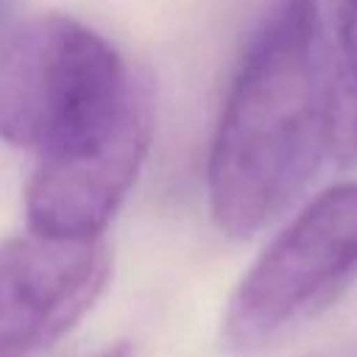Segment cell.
I'll return each instance as SVG.
<instances>
[{
	"label": "cell",
	"mask_w": 357,
	"mask_h": 357,
	"mask_svg": "<svg viewBox=\"0 0 357 357\" xmlns=\"http://www.w3.org/2000/svg\"><path fill=\"white\" fill-rule=\"evenodd\" d=\"M329 153V50L315 0H279L223 100L206 198L215 226L245 240L276 220Z\"/></svg>",
	"instance_id": "6da1fadb"
},
{
	"label": "cell",
	"mask_w": 357,
	"mask_h": 357,
	"mask_svg": "<svg viewBox=\"0 0 357 357\" xmlns=\"http://www.w3.org/2000/svg\"><path fill=\"white\" fill-rule=\"evenodd\" d=\"M148 86L84 22L36 14L0 39V139L36 159L117 123Z\"/></svg>",
	"instance_id": "7a4b0ae2"
},
{
	"label": "cell",
	"mask_w": 357,
	"mask_h": 357,
	"mask_svg": "<svg viewBox=\"0 0 357 357\" xmlns=\"http://www.w3.org/2000/svg\"><path fill=\"white\" fill-rule=\"evenodd\" d=\"M357 276V181L315 195L257 257L229 296L220 340L259 354L318 318Z\"/></svg>",
	"instance_id": "3957f363"
},
{
	"label": "cell",
	"mask_w": 357,
	"mask_h": 357,
	"mask_svg": "<svg viewBox=\"0 0 357 357\" xmlns=\"http://www.w3.org/2000/svg\"><path fill=\"white\" fill-rule=\"evenodd\" d=\"M148 89L106 131L36 159L25 190L31 231L53 240H100L134 187L151 148Z\"/></svg>",
	"instance_id": "277c9868"
},
{
	"label": "cell",
	"mask_w": 357,
	"mask_h": 357,
	"mask_svg": "<svg viewBox=\"0 0 357 357\" xmlns=\"http://www.w3.org/2000/svg\"><path fill=\"white\" fill-rule=\"evenodd\" d=\"M109 273L103 240L28 231L0 243V357H31L61 340L98 304Z\"/></svg>",
	"instance_id": "5b68a950"
},
{
	"label": "cell",
	"mask_w": 357,
	"mask_h": 357,
	"mask_svg": "<svg viewBox=\"0 0 357 357\" xmlns=\"http://www.w3.org/2000/svg\"><path fill=\"white\" fill-rule=\"evenodd\" d=\"M335 50L329 56V153L357 167V0L337 3Z\"/></svg>",
	"instance_id": "8992f818"
},
{
	"label": "cell",
	"mask_w": 357,
	"mask_h": 357,
	"mask_svg": "<svg viewBox=\"0 0 357 357\" xmlns=\"http://www.w3.org/2000/svg\"><path fill=\"white\" fill-rule=\"evenodd\" d=\"M95 357H137V349L131 343H112L103 351H98Z\"/></svg>",
	"instance_id": "52a82bcc"
}]
</instances>
